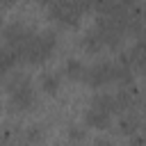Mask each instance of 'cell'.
<instances>
[{
    "mask_svg": "<svg viewBox=\"0 0 146 146\" xmlns=\"http://www.w3.org/2000/svg\"><path fill=\"white\" fill-rule=\"evenodd\" d=\"M128 55V62L132 66V71H139V73H146V34H141L130 50H125Z\"/></svg>",
    "mask_w": 146,
    "mask_h": 146,
    "instance_id": "cell-5",
    "label": "cell"
},
{
    "mask_svg": "<svg viewBox=\"0 0 146 146\" xmlns=\"http://www.w3.org/2000/svg\"><path fill=\"white\" fill-rule=\"evenodd\" d=\"M66 132H68V139H71V141H82V139L87 137V130H84V125H75V123H71Z\"/></svg>",
    "mask_w": 146,
    "mask_h": 146,
    "instance_id": "cell-14",
    "label": "cell"
},
{
    "mask_svg": "<svg viewBox=\"0 0 146 146\" xmlns=\"http://www.w3.org/2000/svg\"><path fill=\"white\" fill-rule=\"evenodd\" d=\"M91 146H114V141L110 137H105V135H98V137H94Z\"/></svg>",
    "mask_w": 146,
    "mask_h": 146,
    "instance_id": "cell-16",
    "label": "cell"
},
{
    "mask_svg": "<svg viewBox=\"0 0 146 146\" xmlns=\"http://www.w3.org/2000/svg\"><path fill=\"white\" fill-rule=\"evenodd\" d=\"M21 139V130L14 125H0V146H14Z\"/></svg>",
    "mask_w": 146,
    "mask_h": 146,
    "instance_id": "cell-12",
    "label": "cell"
},
{
    "mask_svg": "<svg viewBox=\"0 0 146 146\" xmlns=\"http://www.w3.org/2000/svg\"><path fill=\"white\" fill-rule=\"evenodd\" d=\"M57 48V34L52 30H43V32H32L30 39L16 48V55L21 62H27V64H41L46 62Z\"/></svg>",
    "mask_w": 146,
    "mask_h": 146,
    "instance_id": "cell-1",
    "label": "cell"
},
{
    "mask_svg": "<svg viewBox=\"0 0 146 146\" xmlns=\"http://www.w3.org/2000/svg\"><path fill=\"white\" fill-rule=\"evenodd\" d=\"M130 146H146V130H137L130 135Z\"/></svg>",
    "mask_w": 146,
    "mask_h": 146,
    "instance_id": "cell-15",
    "label": "cell"
},
{
    "mask_svg": "<svg viewBox=\"0 0 146 146\" xmlns=\"http://www.w3.org/2000/svg\"><path fill=\"white\" fill-rule=\"evenodd\" d=\"M84 68H87V64H84L82 59H78V57H68V59L64 62L62 75H66V78H71V80H82Z\"/></svg>",
    "mask_w": 146,
    "mask_h": 146,
    "instance_id": "cell-11",
    "label": "cell"
},
{
    "mask_svg": "<svg viewBox=\"0 0 146 146\" xmlns=\"http://www.w3.org/2000/svg\"><path fill=\"white\" fill-rule=\"evenodd\" d=\"M5 89H7V98H9V107L14 112H27L30 107H34L36 103V89L30 75L25 73H11L5 80Z\"/></svg>",
    "mask_w": 146,
    "mask_h": 146,
    "instance_id": "cell-2",
    "label": "cell"
},
{
    "mask_svg": "<svg viewBox=\"0 0 146 146\" xmlns=\"http://www.w3.org/2000/svg\"><path fill=\"white\" fill-rule=\"evenodd\" d=\"M0 30H2V16H0Z\"/></svg>",
    "mask_w": 146,
    "mask_h": 146,
    "instance_id": "cell-18",
    "label": "cell"
},
{
    "mask_svg": "<svg viewBox=\"0 0 146 146\" xmlns=\"http://www.w3.org/2000/svg\"><path fill=\"white\" fill-rule=\"evenodd\" d=\"M16 0H0V9H7V7H11Z\"/></svg>",
    "mask_w": 146,
    "mask_h": 146,
    "instance_id": "cell-17",
    "label": "cell"
},
{
    "mask_svg": "<svg viewBox=\"0 0 146 146\" xmlns=\"http://www.w3.org/2000/svg\"><path fill=\"white\" fill-rule=\"evenodd\" d=\"M39 87H41V91H46L50 96L57 94L62 87V71H43L39 75Z\"/></svg>",
    "mask_w": 146,
    "mask_h": 146,
    "instance_id": "cell-8",
    "label": "cell"
},
{
    "mask_svg": "<svg viewBox=\"0 0 146 146\" xmlns=\"http://www.w3.org/2000/svg\"><path fill=\"white\" fill-rule=\"evenodd\" d=\"M82 50L84 52H89V55H98V52H103L105 50V43H103V39L98 36V32L91 27V30H87L84 32V36H82Z\"/></svg>",
    "mask_w": 146,
    "mask_h": 146,
    "instance_id": "cell-9",
    "label": "cell"
},
{
    "mask_svg": "<svg viewBox=\"0 0 146 146\" xmlns=\"http://www.w3.org/2000/svg\"><path fill=\"white\" fill-rule=\"evenodd\" d=\"M144 23H146V18H144Z\"/></svg>",
    "mask_w": 146,
    "mask_h": 146,
    "instance_id": "cell-20",
    "label": "cell"
},
{
    "mask_svg": "<svg viewBox=\"0 0 146 146\" xmlns=\"http://www.w3.org/2000/svg\"><path fill=\"white\" fill-rule=\"evenodd\" d=\"M23 146H30V144H23Z\"/></svg>",
    "mask_w": 146,
    "mask_h": 146,
    "instance_id": "cell-19",
    "label": "cell"
},
{
    "mask_svg": "<svg viewBox=\"0 0 146 146\" xmlns=\"http://www.w3.org/2000/svg\"><path fill=\"white\" fill-rule=\"evenodd\" d=\"M82 7L78 0H50L48 2V16L62 27H75L82 18Z\"/></svg>",
    "mask_w": 146,
    "mask_h": 146,
    "instance_id": "cell-3",
    "label": "cell"
},
{
    "mask_svg": "<svg viewBox=\"0 0 146 146\" xmlns=\"http://www.w3.org/2000/svg\"><path fill=\"white\" fill-rule=\"evenodd\" d=\"M43 137V128L41 125H36V123H32V125H27L25 130H21V139H23V144H36L39 139Z\"/></svg>",
    "mask_w": 146,
    "mask_h": 146,
    "instance_id": "cell-13",
    "label": "cell"
},
{
    "mask_svg": "<svg viewBox=\"0 0 146 146\" xmlns=\"http://www.w3.org/2000/svg\"><path fill=\"white\" fill-rule=\"evenodd\" d=\"M139 128H141V121H139V116H137L132 110L121 112V119H119V130H121L123 135H132V132H137Z\"/></svg>",
    "mask_w": 146,
    "mask_h": 146,
    "instance_id": "cell-10",
    "label": "cell"
},
{
    "mask_svg": "<svg viewBox=\"0 0 146 146\" xmlns=\"http://www.w3.org/2000/svg\"><path fill=\"white\" fill-rule=\"evenodd\" d=\"M89 105H91V107H98V110H103V112H107V114L121 112V110H119L116 94H110V91H98V94H94Z\"/></svg>",
    "mask_w": 146,
    "mask_h": 146,
    "instance_id": "cell-7",
    "label": "cell"
},
{
    "mask_svg": "<svg viewBox=\"0 0 146 146\" xmlns=\"http://www.w3.org/2000/svg\"><path fill=\"white\" fill-rule=\"evenodd\" d=\"M34 30L32 27H27L25 23H21V21H14V23H9V25H5L2 27V36H5V43L7 46H11L14 50L16 48H21L27 39H30V34H32Z\"/></svg>",
    "mask_w": 146,
    "mask_h": 146,
    "instance_id": "cell-4",
    "label": "cell"
},
{
    "mask_svg": "<svg viewBox=\"0 0 146 146\" xmlns=\"http://www.w3.org/2000/svg\"><path fill=\"white\" fill-rule=\"evenodd\" d=\"M110 123H112V114H107V112H103V110H98V107H91V105L87 107V112H84V125H87V128L107 130Z\"/></svg>",
    "mask_w": 146,
    "mask_h": 146,
    "instance_id": "cell-6",
    "label": "cell"
}]
</instances>
